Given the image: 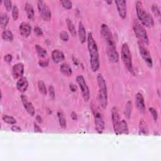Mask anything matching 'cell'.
<instances>
[{"label": "cell", "mask_w": 161, "mask_h": 161, "mask_svg": "<svg viewBox=\"0 0 161 161\" xmlns=\"http://www.w3.org/2000/svg\"><path fill=\"white\" fill-rule=\"evenodd\" d=\"M101 33L103 37L107 42V55L110 62L118 63L119 62V54L116 50V43L113 34L107 24L103 23L101 26Z\"/></svg>", "instance_id": "cell-1"}, {"label": "cell", "mask_w": 161, "mask_h": 161, "mask_svg": "<svg viewBox=\"0 0 161 161\" xmlns=\"http://www.w3.org/2000/svg\"><path fill=\"white\" fill-rule=\"evenodd\" d=\"M88 48L89 54V62L91 69L93 72L98 71L100 67V60L98 48L92 33H89L87 37Z\"/></svg>", "instance_id": "cell-2"}, {"label": "cell", "mask_w": 161, "mask_h": 161, "mask_svg": "<svg viewBox=\"0 0 161 161\" xmlns=\"http://www.w3.org/2000/svg\"><path fill=\"white\" fill-rule=\"evenodd\" d=\"M97 82L98 85V101L103 109H106L108 106V88L106 80L101 74L97 75Z\"/></svg>", "instance_id": "cell-3"}, {"label": "cell", "mask_w": 161, "mask_h": 161, "mask_svg": "<svg viewBox=\"0 0 161 161\" xmlns=\"http://www.w3.org/2000/svg\"><path fill=\"white\" fill-rule=\"evenodd\" d=\"M136 11L138 19L144 26L150 28L154 25L153 17L145 10L141 2L138 1L136 2Z\"/></svg>", "instance_id": "cell-4"}, {"label": "cell", "mask_w": 161, "mask_h": 161, "mask_svg": "<svg viewBox=\"0 0 161 161\" xmlns=\"http://www.w3.org/2000/svg\"><path fill=\"white\" fill-rule=\"evenodd\" d=\"M133 29L135 33V36L138 39L139 42L142 44L148 45L149 42L147 33L145 29V27L141 24V23L137 20H135L133 23Z\"/></svg>", "instance_id": "cell-5"}, {"label": "cell", "mask_w": 161, "mask_h": 161, "mask_svg": "<svg viewBox=\"0 0 161 161\" xmlns=\"http://www.w3.org/2000/svg\"><path fill=\"white\" fill-rule=\"evenodd\" d=\"M121 57L125 67L127 68L130 73L134 74V67H133L132 54L129 46L127 43H124L122 47Z\"/></svg>", "instance_id": "cell-6"}, {"label": "cell", "mask_w": 161, "mask_h": 161, "mask_svg": "<svg viewBox=\"0 0 161 161\" xmlns=\"http://www.w3.org/2000/svg\"><path fill=\"white\" fill-rule=\"evenodd\" d=\"M91 110L94 118V125L96 131L101 134L103 132L105 128V122H104V118L100 110L94 106H92Z\"/></svg>", "instance_id": "cell-7"}, {"label": "cell", "mask_w": 161, "mask_h": 161, "mask_svg": "<svg viewBox=\"0 0 161 161\" xmlns=\"http://www.w3.org/2000/svg\"><path fill=\"white\" fill-rule=\"evenodd\" d=\"M37 3L39 13L42 18L44 21H46V22L50 21L52 17V13L49 7L47 5L44 1H42V0L37 1Z\"/></svg>", "instance_id": "cell-8"}, {"label": "cell", "mask_w": 161, "mask_h": 161, "mask_svg": "<svg viewBox=\"0 0 161 161\" xmlns=\"http://www.w3.org/2000/svg\"><path fill=\"white\" fill-rule=\"evenodd\" d=\"M76 81L77 83L78 84L81 91V93L84 100L86 102L88 101L90 98V91L84 76L82 75H79L77 76Z\"/></svg>", "instance_id": "cell-9"}, {"label": "cell", "mask_w": 161, "mask_h": 161, "mask_svg": "<svg viewBox=\"0 0 161 161\" xmlns=\"http://www.w3.org/2000/svg\"><path fill=\"white\" fill-rule=\"evenodd\" d=\"M138 48H139V51L140 53H141V55L142 56V59L145 61V62L147 64L149 67H152L153 66V61L150 55V54L149 51L147 50V48H146L142 43L141 42H138Z\"/></svg>", "instance_id": "cell-10"}, {"label": "cell", "mask_w": 161, "mask_h": 161, "mask_svg": "<svg viewBox=\"0 0 161 161\" xmlns=\"http://www.w3.org/2000/svg\"><path fill=\"white\" fill-rule=\"evenodd\" d=\"M115 3L116 5L119 16L122 19H125L127 14V2L125 0H119V1H115Z\"/></svg>", "instance_id": "cell-11"}, {"label": "cell", "mask_w": 161, "mask_h": 161, "mask_svg": "<svg viewBox=\"0 0 161 161\" xmlns=\"http://www.w3.org/2000/svg\"><path fill=\"white\" fill-rule=\"evenodd\" d=\"M25 67L22 63H17L12 68V75L15 79L22 78L24 74Z\"/></svg>", "instance_id": "cell-12"}, {"label": "cell", "mask_w": 161, "mask_h": 161, "mask_svg": "<svg viewBox=\"0 0 161 161\" xmlns=\"http://www.w3.org/2000/svg\"><path fill=\"white\" fill-rule=\"evenodd\" d=\"M21 100L22 101L23 107L27 111V113L32 116H34L36 113V110H35L33 104L29 101L27 97L24 94L21 95Z\"/></svg>", "instance_id": "cell-13"}, {"label": "cell", "mask_w": 161, "mask_h": 161, "mask_svg": "<svg viewBox=\"0 0 161 161\" xmlns=\"http://www.w3.org/2000/svg\"><path fill=\"white\" fill-rule=\"evenodd\" d=\"M135 105L139 111L144 113L145 111V104L144 102V98L143 95L141 93H137L135 97Z\"/></svg>", "instance_id": "cell-14"}, {"label": "cell", "mask_w": 161, "mask_h": 161, "mask_svg": "<svg viewBox=\"0 0 161 161\" xmlns=\"http://www.w3.org/2000/svg\"><path fill=\"white\" fill-rule=\"evenodd\" d=\"M19 30L20 34L22 35L23 37L27 38L30 36L32 32V27L28 23L22 22L19 26Z\"/></svg>", "instance_id": "cell-15"}, {"label": "cell", "mask_w": 161, "mask_h": 161, "mask_svg": "<svg viewBox=\"0 0 161 161\" xmlns=\"http://www.w3.org/2000/svg\"><path fill=\"white\" fill-rule=\"evenodd\" d=\"M117 135H120L122 134L128 135L129 134V129L128 127V123L125 120H122L120 122L118 125V128L115 133Z\"/></svg>", "instance_id": "cell-16"}, {"label": "cell", "mask_w": 161, "mask_h": 161, "mask_svg": "<svg viewBox=\"0 0 161 161\" xmlns=\"http://www.w3.org/2000/svg\"><path fill=\"white\" fill-rule=\"evenodd\" d=\"M111 118H112V123H113V130L115 133L116 132L119 123H120V116H119L118 112L116 108H113L111 110Z\"/></svg>", "instance_id": "cell-17"}, {"label": "cell", "mask_w": 161, "mask_h": 161, "mask_svg": "<svg viewBox=\"0 0 161 161\" xmlns=\"http://www.w3.org/2000/svg\"><path fill=\"white\" fill-rule=\"evenodd\" d=\"M29 87V82L25 77H22L18 79L17 82V88L21 93H25Z\"/></svg>", "instance_id": "cell-18"}, {"label": "cell", "mask_w": 161, "mask_h": 161, "mask_svg": "<svg viewBox=\"0 0 161 161\" xmlns=\"http://www.w3.org/2000/svg\"><path fill=\"white\" fill-rule=\"evenodd\" d=\"M78 36L81 44H84L86 42V41H87L86 31L81 22H79L78 26Z\"/></svg>", "instance_id": "cell-19"}, {"label": "cell", "mask_w": 161, "mask_h": 161, "mask_svg": "<svg viewBox=\"0 0 161 161\" xmlns=\"http://www.w3.org/2000/svg\"><path fill=\"white\" fill-rule=\"evenodd\" d=\"M52 59L55 63H58L64 60L65 55L62 51L58 49L54 50L52 52Z\"/></svg>", "instance_id": "cell-20"}, {"label": "cell", "mask_w": 161, "mask_h": 161, "mask_svg": "<svg viewBox=\"0 0 161 161\" xmlns=\"http://www.w3.org/2000/svg\"><path fill=\"white\" fill-rule=\"evenodd\" d=\"M25 10L26 13L28 18L30 20H33L35 18V11L32 4L26 2L25 5Z\"/></svg>", "instance_id": "cell-21"}, {"label": "cell", "mask_w": 161, "mask_h": 161, "mask_svg": "<svg viewBox=\"0 0 161 161\" xmlns=\"http://www.w3.org/2000/svg\"><path fill=\"white\" fill-rule=\"evenodd\" d=\"M60 71L63 74L66 76H71L73 74L72 68L67 63H63L61 64Z\"/></svg>", "instance_id": "cell-22"}, {"label": "cell", "mask_w": 161, "mask_h": 161, "mask_svg": "<svg viewBox=\"0 0 161 161\" xmlns=\"http://www.w3.org/2000/svg\"><path fill=\"white\" fill-rule=\"evenodd\" d=\"M138 134L140 135H145V136H147L149 135L148 128L147 127L146 124L143 120H141V123H140Z\"/></svg>", "instance_id": "cell-23"}, {"label": "cell", "mask_w": 161, "mask_h": 161, "mask_svg": "<svg viewBox=\"0 0 161 161\" xmlns=\"http://www.w3.org/2000/svg\"><path fill=\"white\" fill-rule=\"evenodd\" d=\"M9 20H10L9 17L6 13L1 14V16H0V23H1L2 29L5 30L7 25H8L9 22Z\"/></svg>", "instance_id": "cell-24"}, {"label": "cell", "mask_w": 161, "mask_h": 161, "mask_svg": "<svg viewBox=\"0 0 161 161\" xmlns=\"http://www.w3.org/2000/svg\"><path fill=\"white\" fill-rule=\"evenodd\" d=\"M66 23H67V26L69 31L70 32V33H71V34L73 37H75L76 36L77 32H76L75 26H74L73 22H72V20L69 18H67L66 19Z\"/></svg>", "instance_id": "cell-25"}, {"label": "cell", "mask_w": 161, "mask_h": 161, "mask_svg": "<svg viewBox=\"0 0 161 161\" xmlns=\"http://www.w3.org/2000/svg\"><path fill=\"white\" fill-rule=\"evenodd\" d=\"M2 37L4 40L11 42L13 40V35L10 30L5 29L2 33Z\"/></svg>", "instance_id": "cell-26"}, {"label": "cell", "mask_w": 161, "mask_h": 161, "mask_svg": "<svg viewBox=\"0 0 161 161\" xmlns=\"http://www.w3.org/2000/svg\"><path fill=\"white\" fill-rule=\"evenodd\" d=\"M57 116H58V119H59L60 127L63 129H65L67 127V122H66V120L64 115H63L62 112L59 111V112H57Z\"/></svg>", "instance_id": "cell-27"}, {"label": "cell", "mask_w": 161, "mask_h": 161, "mask_svg": "<svg viewBox=\"0 0 161 161\" xmlns=\"http://www.w3.org/2000/svg\"><path fill=\"white\" fill-rule=\"evenodd\" d=\"M36 50L38 55L42 58H45L47 55V51L39 44L36 45Z\"/></svg>", "instance_id": "cell-28"}, {"label": "cell", "mask_w": 161, "mask_h": 161, "mask_svg": "<svg viewBox=\"0 0 161 161\" xmlns=\"http://www.w3.org/2000/svg\"><path fill=\"white\" fill-rule=\"evenodd\" d=\"M132 103L130 101H128L125 105V117L130 119L132 115Z\"/></svg>", "instance_id": "cell-29"}, {"label": "cell", "mask_w": 161, "mask_h": 161, "mask_svg": "<svg viewBox=\"0 0 161 161\" xmlns=\"http://www.w3.org/2000/svg\"><path fill=\"white\" fill-rule=\"evenodd\" d=\"M2 119L4 122L7 124L15 125L17 123V120L15 118L8 115H4L2 117Z\"/></svg>", "instance_id": "cell-30"}, {"label": "cell", "mask_w": 161, "mask_h": 161, "mask_svg": "<svg viewBox=\"0 0 161 161\" xmlns=\"http://www.w3.org/2000/svg\"><path fill=\"white\" fill-rule=\"evenodd\" d=\"M38 88H39V91L40 93H42L43 95H47V90L45 84L43 81H42V80L39 81Z\"/></svg>", "instance_id": "cell-31"}, {"label": "cell", "mask_w": 161, "mask_h": 161, "mask_svg": "<svg viewBox=\"0 0 161 161\" xmlns=\"http://www.w3.org/2000/svg\"><path fill=\"white\" fill-rule=\"evenodd\" d=\"M19 9L17 6L14 5L12 9V17L15 21H17L19 17Z\"/></svg>", "instance_id": "cell-32"}, {"label": "cell", "mask_w": 161, "mask_h": 161, "mask_svg": "<svg viewBox=\"0 0 161 161\" xmlns=\"http://www.w3.org/2000/svg\"><path fill=\"white\" fill-rule=\"evenodd\" d=\"M60 3L63 8L66 10H71L73 7V2L71 1L64 0V1H61Z\"/></svg>", "instance_id": "cell-33"}, {"label": "cell", "mask_w": 161, "mask_h": 161, "mask_svg": "<svg viewBox=\"0 0 161 161\" xmlns=\"http://www.w3.org/2000/svg\"><path fill=\"white\" fill-rule=\"evenodd\" d=\"M152 11L153 13L155 15V16L156 17H157L159 18V20H160V11L159 7L157 6V5L153 4L152 6Z\"/></svg>", "instance_id": "cell-34"}, {"label": "cell", "mask_w": 161, "mask_h": 161, "mask_svg": "<svg viewBox=\"0 0 161 161\" xmlns=\"http://www.w3.org/2000/svg\"><path fill=\"white\" fill-rule=\"evenodd\" d=\"M60 39L63 41V42H67L69 39V34L66 31H62L60 33L59 35Z\"/></svg>", "instance_id": "cell-35"}, {"label": "cell", "mask_w": 161, "mask_h": 161, "mask_svg": "<svg viewBox=\"0 0 161 161\" xmlns=\"http://www.w3.org/2000/svg\"><path fill=\"white\" fill-rule=\"evenodd\" d=\"M149 112L151 113V115L153 116V120L154 121H157V119H158V113H157V111H156V110L155 108H153L152 107H150L149 108Z\"/></svg>", "instance_id": "cell-36"}, {"label": "cell", "mask_w": 161, "mask_h": 161, "mask_svg": "<svg viewBox=\"0 0 161 161\" xmlns=\"http://www.w3.org/2000/svg\"><path fill=\"white\" fill-rule=\"evenodd\" d=\"M3 3L7 11H10L12 10V2L11 1H4Z\"/></svg>", "instance_id": "cell-37"}, {"label": "cell", "mask_w": 161, "mask_h": 161, "mask_svg": "<svg viewBox=\"0 0 161 161\" xmlns=\"http://www.w3.org/2000/svg\"><path fill=\"white\" fill-rule=\"evenodd\" d=\"M48 92H49V96L52 100L55 98V89L53 86H50L48 87Z\"/></svg>", "instance_id": "cell-38"}, {"label": "cell", "mask_w": 161, "mask_h": 161, "mask_svg": "<svg viewBox=\"0 0 161 161\" xmlns=\"http://www.w3.org/2000/svg\"><path fill=\"white\" fill-rule=\"evenodd\" d=\"M34 32L36 33L37 36H43L44 35L43 31L39 26H36L34 28Z\"/></svg>", "instance_id": "cell-39"}, {"label": "cell", "mask_w": 161, "mask_h": 161, "mask_svg": "<svg viewBox=\"0 0 161 161\" xmlns=\"http://www.w3.org/2000/svg\"><path fill=\"white\" fill-rule=\"evenodd\" d=\"M12 59H13V56L11 54H6L4 57V60L7 63H10L12 61Z\"/></svg>", "instance_id": "cell-40"}, {"label": "cell", "mask_w": 161, "mask_h": 161, "mask_svg": "<svg viewBox=\"0 0 161 161\" xmlns=\"http://www.w3.org/2000/svg\"><path fill=\"white\" fill-rule=\"evenodd\" d=\"M33 127H34V132L36 133H42V130L39 127V126L36 123H33Z\"/></svg>", "instance_id": "cell-41"}, {"label": "cell", "mask_w": 161, "mask_h": 161, "mask_svg": "<svg viewBox=\"0 0 161 161\" xmlns=\"http://www.w3.org/2000/svg\"><path fill=\"white\" fill-rule=\"evenodd\" d=\"M39 64L41 67H45L48 66V60H40L39 62Z\"/></svg>", "instance_id": "cell-42"}, {"label": "cell", "mask_w": 161, "mask_h": 161, "mask_svg": "<svg viewBox=\"0 0 161 161\" xmlns=\"http://www.w3.org/2000/svg\"><path fill=\"white\" fill-rule=\"evenodd\" d=\"M11 130L12 132H21L22 131V128L16 125H13L11 128Z\"/></svg>", "instance_id": "cell-43"}, {"label": "cell", "mask_w": 161, "mask_h": 161, "mask_svg": "<svg viewBox=\"0 0 161 161\" xmlns=\"http://www.w3.org/2000/svg\"><path fill=\"white\" fill-rule=\"evenodd\" d=\"M71 118L73 119V120H75V121L78 120V115H77V113L74 111H73L71 113Z\"/></svg>", "instance_id": "cell-44"}, {"label": "cell", "mask_w": 161, "mask_h": 161, "mask_svg": "<svg viewBox=\"0 0 161 161\" xmlns=\"http://www.w3.org/2000/svg\"><path fill=\"white\" fill-rule=\"evenodd\" d=\"M69 88H70V89H71V91H72L73 92H76L77 91V87L75 85H74V84H70Z\"/></svg>", "instance_id": "cell-45"}, {"label": "cell", "mask_w": 161, "mask_h": 161, "mask_svg": "<svg viewBox=\"0 0 161 161\" xmlns=\"http://www.w3.org/2000/svg\"><path fill=\"white\" fill-rule=\"evenodd\" d=\"M36 120L39 123H42V117L40 115H37L36 116Z\"/></svg>", "instance_id": "cell-46"}, {"label": "cell", "mask_w": 161, "mask_h": 161, "mask_svg": "<svg viewBox=\"0 0 161 161\" xmlns=\"http://www.w3.org/2000/svg\"><path fill=\"white\" fill-rule=\"evenodd\" d=\"M106 3H107L109 5H111L112 3V2L111 1H106Z\"/></svg>", "instance_id": "cell-47"}]
</instances>
